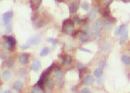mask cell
I'll return each mask as SVG.
<instances>
[{
  "mask_svg": "<svg viewBox=\"0 0 130 93\" xmlns=\"http://www.w3.org/2000/svg\"><path fill=\"white\" fill-rule=\"evenodd\" d=\"M41 41V36L39 34H35L31 36L28 40L26 44L22 45L21 48L26 49L30 47L31 45H36L39 44Z\"/></svg>",
  "mask_w": 130,
  "mask_h": 93,
  "instance_id": "6da1fadb",
  "label": "cell"
},
{
  "mask_svg": "<svg viewBox=\"0 0 130 93\" xmlns=\"http://www.w3.org/2000/svg\"><path fill=\"white\" fill-rule=\"evenodd\" d=\"M74 22L71 19H67L63 21V32L65 31L67 34L69 35L71 34L73 31Z\"/></svg>",
  "mask_w": 130,
  "mask_h": 93,
  "instance_id": "7a4b0ae2",
  "label": "cell"
},
{
  "mask_svg": "<svg viewBox=\"0 0 130 93\" xmlns=\"http://www.w3.org/2000/svg\"><path fill=\"white\" fill-rule=\"evenodd\" d=\"M120 34L121 35L120 38V43L122 44L125 43L128 38V30L125 25H122L119 26Z\"/></svg>",
  "mask_w": 130,
  "mask_h": 93,
  "instance_id": "3957f363",
  "label": "cell"
},
{
  "mask_svg": "<svg viewBox=\"0 0 130 93\" xmlns=\"http://www.w3.org/2000/svg\"><path fill=\"white\" fill-rule=\"evenodd\" d=\"M3 39L7 41L11 46L10 51H15L16 41L13 37L11 36H4L2 37Z\"/></svg>",
  "mask_w": 130,
  "mask_h": 93,
  "instance_id": "277c9868",
  "label": "cell"
},
{
  "mask_svg": "<svg viewBox=\"0 0 130 93\" xmlns=\"http://www.w3.org/2000/svg\"><path fill=\"white\" fill-rule=\"evenodd\" d=\"M13 17V13L12 12H8L3 14V20L4 24L7 25L9 24Z\"/></svg>",
  "mask_w": 130,
  "mask_h": 93,
  "instance_id": "5b68a950",
  "label": "cell"
},
{
  "mask_svg": "<svg viewBox=\"0 0 130 93\" xmlns=\"http://www.w3.org/2000/svg\"><path fill=\"white\" fill-rule=\"evenodd\" d=\"M93 30L95 32H99L103 27V22L100 20H97L93 25Z\"/></svg>",
  "mask_w": 130,
  "mask_h": 93,
  "instance_id": "8992f818",
  "label": "cell"
},
{
  "mask_svg": "<svg viewBox=\"0 0 130 93\" xmlns=\"http://www.w3.org/2000/svg\"><path fill=\"white\" fill-rule=\"evenodd\" d=\"M62 59V63L66 66H70L72 62V59L70 56L65 55L61 56Z\"/></svg>",
  "mask_w": 130,
  "mask_h": 93,
  "instance_id": "52a82bcc",
  "label": "cell"
},
{
  "mask_svg": "<svg viewBox=\"0 0 130 93\" xmlns=\"http://www.w3.org/2000/svg\"><path fill=\"white\" fill-rule=\"evenodd\" d=\"M41 66V63L39 61L38 59H35L32 62L30 66V68L33 71H38L40 68Z\"/></svg>",
  "mask_w": 130,
  "mask_h": 93,
  "instance_id": "ba28073f",
  "label": "cell"
},
{
  "mask_svg": "<svg viewBox=\"0 0 130 93\" xmlns=\"http://www.w3.org/2000/svg\"><path fill=\"white\" fill-rule=\"evenodd\" d=\"M31 7L33 10L38 9L42 2V0H30Z\"/></svg>",
  "mask_w": 130,
  "mask_h": 93,
  "instance_id": "9c48e42d",
  "label": "cell"
},
{
  "mask_svg": "<svg viewBox=\"0 0 130 93\" xmlns=\"http://www.w3.org/2000/svg\"><path fill=\"white\" fill-rule=\"evenodd\" d=\"M94 82V79L91 76H88L84 80V83L86 85H90L92 84Z\"/></svg>",
  "mask_w": 130,
  "mask_h": 93,
  "instance_id": "30bf717a",
  "label": "cell"
},
{
  "mask_svg": "<svg viewBox=\"0 0 130 93\" xmlns=\"http://www.w3.org/2000/svg\"><path fill=\"white\" fill-rule=\"evenodd\" d=\"M55 69V74L58 81L59 82H61L63 79L62 72L61 69L59 68H57Z\"/></svg>",
  "mask_w": 130,
  "mask_h": 93,
  "instance_id": "8fae6325",
  "label": "cell"
},
{
  "mask_svg": "<svg viewBox=\"0 0 130 93\" xmlns=\"http://www.w3.org/2000/svg\"><path fill=\"white\" fill-rule=\"evenodd\" d=\"M23 87V84L20 81H15L13 85L14 90L17 91H20Z\"/></svg>",
  "mask_w": 130,
  "mask_h": 93,
  "instance_id": "7c38bea8",
  "label": "cell"
},
{
  "mask_svg": "<svg viewBox=\"0 0 130 93\" xmlns=\"http://www.w3.org/2000/svg\"><path fill=\"white\" fill-rule=\"evenodd\" d=\"M89 36L86 33L82 32L80 35V41L83 42H85L88 40Z\"/></svg>",
  "mask_w": 130,
  "mask_h": 93,
  "instance_id": "4fadbf2b",
  "label": "cell"
},
{
  "mask_svg": "<svg viewBox=\"0 0 130 93\" xmlns=\"http://www.w3.org/2000/svg\"><path fill=\"white\" fill-rule=\"evenodd\" d=\"M28 59V56L27 55H23L19 57V60L22 64L26 63Z\"/></svg>",
  "mask_w": 130,
  "mask_h": 93,
  "instance_id": "5bb4252c",
  "label": "cell"
},
{
  "mask_svg": "<svg viewBox=\"0 0 130 93\" xmlns=\"http://www.w3.org/2000/svg\"><path fill=\"white\" fill-rule=\"evenodd\" d=\"M96 13H97V12L96 10H93V9L92 10L88 13V20H89L90 21L93 20L96 16Z\"/></svg>",
  "mask_w": 130,
  "mask_h": 93,
  "instance_id": "9a60e30c",
  "label": "cell"
},
{
  "mask_svg": "<svg viewBox=\"0 0 130 93\" xmlns=\"http://www.w3.org/2000/svg\"><path fill=\"white\" fill-rule=\"evenodd\" d=\"M12 76L11 72L9 71H5L3 72L2 75L3 79L5 81L8 80Z\"/></svg>",
  "mask_w": 130,
  "mask_h": 93,
  "instance_id": "2e32d148",
  "label": "cell"
},
{
  "mask_svg": "<svg viewBox=\"0 0 130 93\" xmlns=\"http://www.w3.org/2000/svg\"><path fill=\"white\" fill-rule=\"evenodd\" d=\"M78 5L76 3H72L70 7V12L71 13H76L78 10Z\"/></svg>",
  "mask_w": 130,
  "mask_h": 93,
  "instance_id": "e0dca14e",
  "label": "cell"
},
{
  "mask_svg": "<svg viewBox=\"0 0 130 93\" xmlns=\"http://www.w3.org/2000/svg\"><path fill=\"white\" fill-rule=\"evenodd\" d=\"M103 74V70L98 68L95 71L94 75L95 77L97 78H100L101 77Z\"/></svg>",
  "mask_w": 130,
  "mask_h": 93,
  "instance_id": "ac0fdd59",
  "label": "cell"
},
{
  "mask_svg": "<svg viewBox=\"0 0 130 93\" xmlns=\"http://www.w3.org/2000/svg\"><path fill=\"white\" fill-rule=\"evenodd\" d=\"M111 23L109 22L108 20L107 19L105 20L104 22L103 23V26L105 28V30H108L111 28Z\"/></svg>",
  "mask_w": 130,
  "mask_h": 93,
  "instance_id": "d6986e66",
  "label": "cell"
},
{
  "mask_svg": "<svg viewBox=\"0 0 130 93\" xmlns=\"http://www.w3.org/2000/svg\"><path fill=\"white\" fill-rule=\"evenodd\" d=\"M50 51V49L48 47H46L43 49L42 51L40 53V56H47Z\"/></svg>",
  "mask_w": 130,
  "mask_h": 93,
  "instance_id": "ffe728a7",
  "label": "cell"
},
{
  "mask_svg": "<svg viewBox=\"0 0 130 93\" xmlns=\"http://www.w3.org/2000/svg\"><path fill=\"white\" fill-rule=\"evenodd\" d=\"M45 84L49 88H52L54 86V82L51 79H47L45 82Z\"/></svg>",
  "mask_w": 130,
  "mask_h": 93,
  "instance_id": "44dd1931",
  "label": "cell"
},
{
  "mask_svg": "<svg viewBox=\"0 0 130 93\" xmlns=\"http://www.w3.org/2000/svg\"><path fill=\"white\" fill-rule=\"evenodd\" d=\"M122 61L124 64H130V59L129 56L127 55H124L122 58Z\"/></svg>",
  "mask_w": 130,
  "mask_h": 93,
  "instance_id": "7402d4cb",
  "label": "cell"
},
{
  "mask_svg": "<svg viewBox=\"0 0 130 93\" xmlns=\"http://www.w3.org/2000/svg\"><path fill=\"white\" fill-rule=\"evenodd\" d=\"M15 63L13 59H9L7 62V65L9 68H12L14 67Z\"/></svg>",
  "mask_w": 130,
  "mask_h": 93,
  "instance_id": "603a6c76",
  "label": "cell"
},
{
  "mask_svg": "<svg viewBox=\"0 0 130 93\" xmlns=\"http://www.w3.org/2000/svg\"><path fill=\"white\" fill-rule=\"evenodd\" d=\"M110 14V12H109V10L108 9V8H105L104 10H103V11L102 12V15L103 17L105 18H108L109 17Z\"/></svg>",
  "mask_w": 130,
  "mask_h": 93,
  "instance_id": "cb8c5ba5",
  "label": "cell"
},
{
  "mask_svg": "<svg viewBox=\"0 0 130 93\" xmlns=\"http://www.w3.org/2000/svg\"><path fill=\"white\" fill-rule=\"evenodd\" d=\"M19 75L21 76V77L24 78L26 77L27 74V71L26 69L22 68L20 69V70L19 71Z\"/></svg>",
  "mask_w": 130,
  "mask_h": 93,
  "instance_id": "d4e9b609",
  "label": "cell"
},
{
  "mask_svg": "<svg viewBox=\"0 0 130 93\" xmlns=\"http://www.w3.org/2000/svg\"><path fill=\"white\" fill-rule=\"evenodd\" d=\"M74 22H75L77 25H80L83 23V20H81L78 16H75L74 17Z\"/></svg>",
  "mask_w": 130,
  "mask_h": 93,
  "instance_id": "484cf974",
  "label": "cell"
},
{
  "mask_svg": "<svg viewBox=\"0 0 130 93\" xmlns=\"http://www.w3.org/2000/svg\"><path fill=\"white\" fill-rule=\"evenodd\" d=\"M86 70L87 68L85 67L83 68L79 69V76L80 79L82 78L83 74L84 73V72H86Z\"/></svg>",
  "mask_w": 130,
  "mask_h": 93,
  "instance_id": "4316f807",
  "label": "cell"
},
{
  "mask_svg": "<svg viewBox=\"0 0 130 93\" xmlns=\"http://www.w3.org/2000/svg\"><path fill=\"white\" fill-rule=\"evenodd\" d=\"M47 41L49 42L52 43L53 45H55L57 44L58 41L57 39H54L53 38H49L47 39Z\"/></svg>",
  "mask_w": 130,
  "mask_h": 93,
  "instance_id": "83f0119b",
  "label": "cell"
},
{
  "mask_svg": "<svg viewBox=\"0 0 130 93\" xmlns=\"http://www.w3.org/2000/svg\"><path fill=\"white\" fill-rule=\"evenodd\" d=\"M3 46L6 49L9 50L10 51L11 46H10V45L9 44V43L7 42V41H5L3 43Z\"/></svg>",
  "mask_w": 130,
  "mask_h": 93,
  "instance_id": "f1b7e54d",
  "label": "cell"
},
{
  "mask_svg": "<svg viewBox=\"0 0 130 93\" xmlns=\"http://www.w3.org/2000/svg\"><path fill=\"white\" fill-rule=\"evenodd\" d=\"M81 7L85 11H88L89 8V5L87 2H84L81 5Z\"/></svg>",
  "mask_w": 130,
  "mask_h": 93,
  "instance_id": "f546056e",
  "label": "cell"
},
{
  "mask_svg": "<svg viewBox=\"0 0 130 93\" xmlns=\"http://www.w3.org/2000/svg\"><path fill=\"white\" fill-rule=\"evenodd\" d=\"M105 65H106V62L105 61H101L99 63V64H98L99 68L103 70V69L105 67Z\"/></svg>",
  "mask_w": 130,
  "mask_h": 93,
  "instance_id": "4dcf8cb0",
  "label": "cell"
},
{
  "mask_svg": "<svg viewBox=\"0 0 130 93\" xmlns=\"http://www.w3.org/2000/svg\"><path fill=\"white\" fill-rule=\"evenodd\" d=\"M6 29H5V33L7 34H9L11 33L12 28L10 25H6Z\"/></svg>",
  "mask_w": 130,
  "mask_h": 93,
  "instance_id": "1f68e13d",
  "label": "cell"
},
{
  "mask_svg": "<svg viewBox=\"0 0 130 93\" xmlns=\"http://www.w3.org/2000/svg\"><path fill=\"white\" fill-rule=\"evenodd\" d=\"M41 89L38 86L37 87H34L33 90H32V93H40L41 91Z\"/></svg>",
  "mask_w": 130,
  "mask_h": 93,
  "instance_id": "d6a6232c",
  "label": "cell"
},
{
  "mask_svg": "<svg viewBox=\"0 0 130 93\" xmlns=\"http://www.w3.org/2000/svg\"><path fill=\"white\" fill-rule=\"evenodd\" d=\"M107 20L111 23H115L116 21V20L115 18L109 16L108 17Z\"/></svg>",
  "mask_w": 130,
  "mask_h": 93,
  "instance_id": "836d02e7",
  "label": "cell"
},
{
  "mask_svg": "<svg viewBox=\"0 0 130 93\" xmlns=\"http://www.w3.org/2000/svg\"><path fill=\"white\" fill-rule=\"evenodd\" d=\"M6 58L5 54L0 50V59H4Z\"/></svg>",
  "mask_w": 130,
  "mask_h": 93,
  "instance_id": "e575fe53",
  "label": "cell"
},
{
  "mask_svg": "<svg viewBox=\"0 0 130 93\" xmlns=\"http://www.w3.org/2000/svg\"><path fill=\"white\" fill-rule=\"evenodd\" d=\"M83 31H80L79 30H76V31H73V33L71 34V35L73 37H75L79 33H80V32H82Z\"/></svg>",
  "mask_w": 130,
  "mask_h": 93,
  "instance_id": "d590c367",
  "label": "cell"
},
{
  "mask_svg": "<svg viewBox=\"0 0 130 93\" xmlns=\"http://www.w3.org/2000/svg\"><path fill=\"white\" fill-rule=\"evenodd\" d=\"M81 92L83 93H89L91 92V91L89 89L85 88L83 89L82 90Z\"/></svg>",
  "mask_w": 130,
  "mask_h": 93,
  "instance_id": "8d00e7d4",
  "label": "cell"
},
{
  "mask_svg": "<svg viewBox=\"0 0 130 93\" xmlns=\"http://www.w3.org/2000/svg\"><path fill=\"white\" fill-rule=\"evenodd\" d=\"M79 49H80V51H84V52H91V51H90L89 50L85 49V48H83L80 47Z\"/></svg>",
  "mask_w": 130,
  "mask_h": 93,
  "instance_id": "74e56055",
  "label": "cell"
},
{
  "mask_svg": "<svg viewBox=\"0 0 130 93\" xmlns=\"http://www.w3.org/2000/svg\"><path fill=\"white\" fill-rule=\"evenodd\" d=\"M120 34V27H118L115 31V34L116 36H118Z\"/></svg>",
  "mask_w": 130,
  "mask_h": 93,
  "instance_id": "f35d334b",
  "label": "cell"
},
{
  "mask_svg": "<svg viewBox=\"0 0 130 93\" xmlns=\"http://www.w3.org/2000/svg\"><path fill=\"white\" fill-rule=\"evenodd\" d=\"M97 84L98 85H102L103 84V80L102 79H100L97 80Z\"/></svg>",
  "mask_w": 130,
  "mask_h": 93,
  "instance_id": "ab89813d",
  "label": "cell"
},
{
  "mask_svg": "<svg viewBox=\"0 0 130 93\" xmlns=\"http://www.w3.org/2000/svg\"><path fill=\"white\" fill-rule=\"evenodd\" d=\"M77 66H78V68L79 69L83 68L85 67L84 64H79Z\"/></svg>",
  "mask_w": 130,
  "mask_h": 93,
  "instance_id": "60d3db41",
  "label": "cell"
},
{
  "mask_svg": "<svg viewBox=\"0 0 130 93\" xmlns=\"http://www.w3.org/2000/svg\"><path fill=\"white\" fill-rule=\"evenodd\" d=\"M77 90V88L76 86H75L72 88V91H73V92H75Z\"/></svg>",
  "mask_w": 130,
  "mask_h": 93,
  "instance_id": "b9f144b4",
  "label": "cell"
},
{
  "mask_svg": "<svg viewBox=\"0 0 130 93\" xmlns=\"http://www.w3.org/2000/svg\"><path fill=\"white\" fill-rule=\"evenodd\" d=\"M122 2L124 3H129V2H130V0H122Z\"/></svg>",
  "mask_w": 130,
  "mask_h": 93,
  "instance_id": "7bdbcfd3",
  "label": "cell"
},
{
  "mask_svg": "<svg viewBox=\"0 0 130 93\" xmlns=\"http://www.w3.org/2000/svg\"><path fill=\"white\" fill-rule=\"evenodd\" d=\"M56 1H57L58 2H63L64 0H56Z\"/></svg>",
  "mask_w": 130,
  "mask_h": 93,
  "instance_id": "ee69618b",
  "label": "cell"
},
{
  "mask_svg": "<svg viewBox=\"0 0 130 93\" xmlns=\"http://www.w3.org/2000/svg\"><path fill=\"white\" fill-rule=\"evenodd\" d=\"M5 93H11V92L10 90H6L5 92Z\"/></svg>",
  "mask_w": 130,
  "mask_h": 93,
  "instance_id": "f6af8a7d",
  "label": "cell"
},
{
  "mask_svg": "<svg viewBox=\"0 0 130 93\" xmlns=\"http://www.w3.org/2000/svg\"><path fill=\"white\" fill-rule=\"evenodd\" d=\"M105 0L106 2H108L111 1V0Z\"/></svg>",
  "mask_w": 130,
  "mask_h": 93,
  "instance_id": "bcb514c9",
  "label": "cell"
},
{
  "mask_svg": "<svg viewBox=\"0 0 130 93\" xmlns=\"http://www.w3.org/2000/svg\"></svg>",
  "mask_w": 130,
  "mask_h": 93,
  "instance_id": "7dc6e473",
  "label": "cell"
}]
</instances>
